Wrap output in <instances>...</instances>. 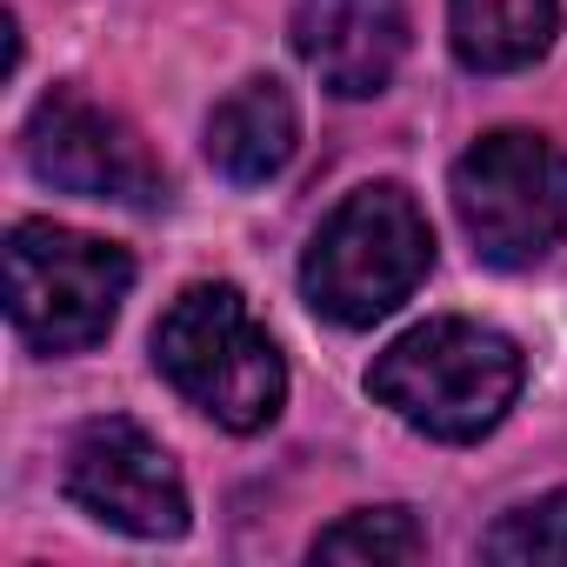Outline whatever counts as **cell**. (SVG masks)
I'll list each match as a JSON object with an SVG mask.
<instances>
[{
  "instance_id": "6da1fadb",
  "label": "cell",
  "mask_w": 567,
  "mask_h": 567,
  "mask_svg": "<svg viewBox=\"0 0 567 567\" xmlns=\"http://www.w3.org/2000/svg\"><path fill=\"white\" fill-rule=\"evenodd\" d=\"M434 267V227L414 207L408 187L374 181L354 187L315 234L301 260L308 308L334 328H374L388 321Z\"/></svg>"
},
{
  "instance_id": "7a4b0ae2",
  "label": "cell",
  "mask_w": 567,
  "mask_h": 567,
  "mask_svg": "<svg viewBox=\"0 0 567 567\" xmlns=\"http://www.w3.org/2000/svg\"><path fill=\"white\" fill-rule=\"evenodd\" d=\"M154 368L220 427L260 434L280 401H288V368L240 288L227 280H194V288L161 315L154 328Z\"/></svg>"
},
{
  "instance_id": "3957f363",
  "label": "cell",
  "mask_w": 567,
  "mask_h": 567,
  "mask_svg": "<svg viewBox=\"0 0 567 567\" xmlns=\"http://www.w3.org/2000/svg\"><path fill=\"white\" fill-rule=\"evenodd\" d=\"M368 388L427 441H481L520 394V348L481 321H427L368 368Z\"/></svg>"
},
{
  "instance_id": "277c9868",
  "label": "cell",
  "mask_w": 567,
  "mask_h": 567,
  "mask_svg": "<svg viewBox=\"0 0 567 567\" xmlns=\"http://www.w3.org/2000/svg\"><path fill=\"white\" fill-rule=\"evenodd\" d=\"M127 288H134L127 247L54 227V220H14V234H8V315L34 354H81V348L107 341Z\"/></svg>"
},
{
  "instance_id": "5b68a950",
  "label": "cell",
  "mask_w": 567,
  "mask_h": 567,
  "mask_svg": "<svg viewBox=\"0 0 567 567\" xmlns=\"http://www.w3.org/2000/svg\"><path fill=\"white\" fill-rule=\"evenodd\" d=\"M447 194L487 267H534L567 234V147L501 127L454 161Z\"/></svg>"
},
{
  "instance_id": "8992f818",
  "label": "cell",
  "mask_w": 567,
  "mask_h": 567,
  "mask_svg": "<svg viewBox=\"0 0 567 567\" xmlns=\"http://www.w3.org/2000/svg\"><path fill=\"white\" fill-rule=\"evenodd\" d=\"M21 154L34 167V181L81 194V200H121V207H154L167 194L161 161L147 154V141L107 114L101 101H87L81 87H54L21 134Z\"/></svg>"
},
{
  "instance_id": "52a82bcc",
  "label": "cell",
  "mask_w": 567,
  "mask_h": 567,
  "mask_svg": "<svg viewBox=\"0 0 567 567\" xmlns=\"http://www.w3.org/2000/svg\"><path fill=\"white\" fill-rule=\"evenodd\" d=\"M68 501L134 540H174L187 527V487L174 454L141 421H87L68 447Z\"/></svg>"
},
{
  "instance_id": "ba28073f",
  "label": "cell",
  "mask_w": 567,
  "mask_h": 567,
  "mask_svg": "<svg viewBox=\"0 0 567 567\" xmlns=\"http://www.w3.org/2000/svg\"><path fill=\"white\" fill-rule=\"evenodd\" d=\"M295 54L321 74L328 94L368 101L394 81L408 54V8L401 0H301Z\"/></svg>"
},
{
  "instance_id": "9c48e42d",
  "label": "cell",
  "mask_w": 567,
  "mask_h": 567,
  "mask_svg": "<svg viewBox=\"0 0 567 567\" xmlns=\"http://www.w3.org/2000/svg\"><path fill=\"white\" fill-rule=\"evenodd\" d=\"M295 141H301V114H295V94L280 87L274 74L240 81V87L214 107V121H207V161H214V174H227L234 187L274 181L280 167L295 161Z\"/></svg>"
},
{
  "instance_id": "30bf717a",
  "label": "cell",
  "mask_w": 567,
  "mask_h": 567,
  "mask_svg": "<svg viewBox=\"0 0 567 567\" xmlns=\"http://www.w3.org/2000/svg\"><path fill=\"white\" fill-rule=\"evenodd\" d=\"M560 0H447V41L474 74L534 68L554 48Z\"/></svg>"
},
{
  "instance_id": "8fae6325",
  "label": "cell",
  "mask_w": 567,
  "mask_h": 567,
  "mask_svg": "<svg viewBox=\"0 0 567 567\" xmlns=\"http://www.w3.org/2000/svg\"><path fill=\"white\" fill-rule=\"evenodd\" d=\"M421 554H427V534L408 507H354L315 540V560H348V567H401Z\"/></svg>"
},
{
  "instance_id": "7c38bea8",
  "label": "cell",
  "mask_w": 567,
  "mask_h": 567,
  "mask_svg": "<svg viewBox=\"0 0 567 567\" xmlns=\"http://www.w3.org/2000/svg\"><path fill=\"white\" fill-rule=\"evenodd\" d=\"M481 554L487 560H507V567H534V560H567V487L501 514L487 534H481Z\"/></svg>"
}]
</instances>
